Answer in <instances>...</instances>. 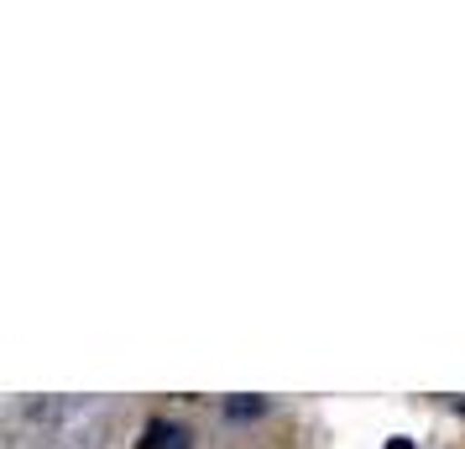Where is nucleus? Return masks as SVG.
<instances>
[{"label": "nucleus", "mask_w": 465, "mask_h": 449, "mask_svg": "<svg viewBox=\"0 0 465 449\" xmlns=\"http://www.w3.org/2000/svg\"><path fill=\"white\" fill-rule=\"evenodd\" d=\"M262 413H267V397H231V403H225V418H235V424L262 418Z\"/></svg>", "instance_id": "2"}, {"label": "nucleus", "mask_w": 465, "mask_h": 449, "mask_svg": "<svg viewBox=\"0 0 465 449\" xmlns=\"http://www.w3.org/2000/svg\"><path fill=\"white\" fill-rule=\"evenodd\" d=\"M136 449H189V428H178V424H163V418H152V424L142 428V439H136Z\"/></svg>", "instance_id": "1"}, {"label": "nucleus", "mask_w": 465, "mask_h": 449, "mask_svg": "<svg viewBox=\"0 0 465 449\" xmlns=\"http://www.w3.org/2000/svg\"><path fill=\"white\" fill-rule=\"evenodd\" d=\"M387 449H413V444H408V439H392V444H387Z\"/></svg>", "instance_id": "3"}]
</instances>
